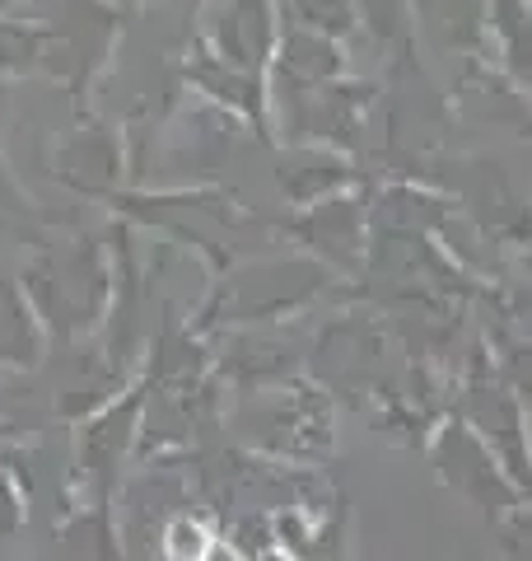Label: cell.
<instances>
[{
  "label": "cell",
  "mask_w": 532,
  "mask_h": 561,
  "mask_svg": "<svg viewBox=\"0 0 532 561\" xmlns=\"http://www.w3.org/2000/svg\"><path fill=\"white\" fill-rule=\"evenodd\" d=\"M173 542H169V552H173V561H201L206 557V534L197 529V524H173V534H169Z\"/></svg>",
  "instance_id": "obj_1"
},
{
  "label": "cell",
  "mask_w": 532,
  "mask_h": 561,
  "mask_svg": "<svg viewBox=\"0 0 532 561\" xmlns=\"http://www.w3.org/2000/svg\"><path fill=\"white\" fill-rule=\"evenodd\" d=\"M201 561H234V557H229L224 548H206V557H201Z\"/></svg>",
  "instance_id": "obj_2"
}]
</instances>
